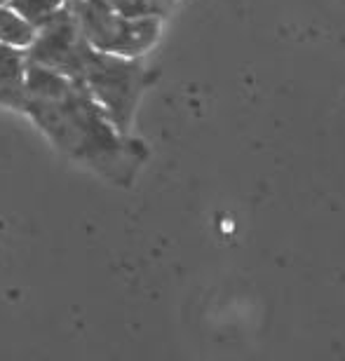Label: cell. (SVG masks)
I'll return each mask as SVG.
<instances>
[{
    "label": "cell",
    "mask_w": 345,
    "mask_h": 361,
    "mask_svg": "<svg viewBox=\"0 0 345 361\" xmlns=\"http://www.w3.org/2000/svg\"><path fill=\"white\" fill-rule=\"evenodd\" d=\"M21 113L61 153L87 164L111 183L129 185L146 160L143 143L118 132L80 82L31 61H26Z\"/></svg>",
    "instance_id": "6da1fadb"
},
{
    "label": "cell",
    "mask_w": 345,
    "mask_h": 361,
    "mask_svg": "<svg viewBox=\"0 0 345 361\" xmlns=\"http://www.w3.org/2000/svg\"><path fill=\"white\" fill-rule=\"evenodd\" d=\"M155 75L139 61V56H120L92 47L78 71L75 82H80L102 106L118 132L129 134L139 99Z\"/></svg>",
    "instance_id": "7a4b0ae2"
},
{
    "label": "cell",
    "mask_w": 345,
    "mask_h": 361,
    "mask_svg": "<svg viewBox=\"0 0 345 361\" xmlns=\"http://www.w3.org/2000/svg\"><path fill=\"white\" fill-rule=\"evenodd\" d=\"M66 7L99 52L141 56L160 38L162 17H122L106 0H66Z\"/></svg>",
    "instance_id": "3957f363"
},
{
    "label": "cell",
    "mask_w": 345,
    "mask_h": 361,
    "mask_svg": "<svg viewBox=\"0 0 345 361\" xmlns=\"http://www.w3.org/2000/svg\"><path fill=\"white\" fill-rule=\"evenodd\" d=\"M92 52V45L85 40L78 28L73 14L68 12L66 3L52 19L35 28L33 40L26 45V61L38 63L49 71L75 80L85 56Z\"/></svg>",
    "instance_id": "277c9868"
},
{
    "label": "cell",
    "mask_w": 345,
    "mask_h": 361,
    "mask_svg": "<svg viewBox=\"0 0 345 361\" xmlns=\"http://www.w3.org/2000/svg\"><path fill=\"white\" fill-rule=\"evenodd\" d=\"M26 49L0 42V106L21 111L24 106Z\"/></svg>",
    "instance_id": "5b68a950"
},
{
    "label": "cell",
    "mask_w": 345,
    "mask_h": 361,
    "mask_svg": "<svg viewBox=\"0 0 345 361\" xmlns=\"http://www.w3.org/2000/svg\"><path fill=\"white\" fill-rule=\"evenodd\" d=\"M66 0H7V7L19 14L26 24L33 28H40L45 21H49L56 12L61 10Z\"/></svg>",
    "instance_id": "8992f818"
},
{
    "label": "cell",
    "mask_w": 345,
    "mask_h": 361,
    "mask_svg": "<svg viewBox=\"0 0 345 361\" xmlns=\"http://www.w3.org/2000/svg\"><path fill=\"white\" fill-rule=\"evenodd\" d=\"M35 28L26 24L17 12L10 10L7 5H0V42L14 47H24L33 40Z\"/></svg>",
    "instance_id": "52a82bcc"
},
{
    "label": "cell",
    "mask_w": 345,
    "mask_h": 361,
    "mask_svg": "<svg viewBox=\"0 0 345 361\" xmlns=\"http://www.w3.org/2000/svg\"><path fill=\"white\" fill-rule=\"evenodd\" d=\"M7 3V0H0V5H5Z\"/></svg>",
    "instance_id": "ba28073f"
}]
</instances>
